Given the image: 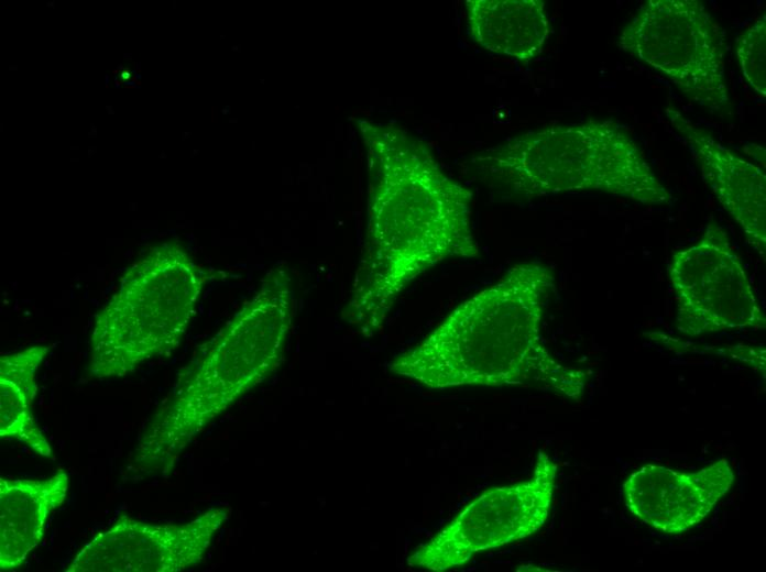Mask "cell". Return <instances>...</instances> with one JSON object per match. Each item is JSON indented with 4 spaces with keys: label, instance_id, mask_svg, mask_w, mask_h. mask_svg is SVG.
I'll return each mask as SVG.
<instances>
[{
    "label": "cell",
    "instance_id": "obj_1",
    "mask_svg": "<svg viewBox=\"0 0 766 572\" xmlns=\"http://www.w3.org/2000/svg\"><path fill=\"white\" fill-rule=\"evenodd\" d=\"M368 150V228L342 318L364 337L383 326L404 288L449 257H475L472 193L447 176L403 129L360 121Z\"/></svg>",
    "mask_w": 766,
    "mask_h": 572
},
{
    "label": "cell",
    "instance_id": "obj_2",
    "mask_svg": "<svg viewBox=\"0 0 766 572\" xmlns=\"http://www.w3.org/2000/svg\"><path fill=\"white\" fill-rule=\"evenodd\" d=\"M554 287L549 266L514 265L394 359L390 371L430 389L525 386L579 402L590 374L558 362L540 334Z\"/></svg>",
    "mask_w": 766,
    "mask_h": 572
},
{
    "label": "cell",
    "instance_id": "obj_3",
    "mask_svg": "<svg viewBox=\"0 0 766 572\" xmlns=\"http://www.w3.org/2000/svg\"><path fill=\"white\" fill-rule=\"evenodd\" d=\"M295 294L286 268H272L254 296L180 374L130 459L140 475L167 476L188 444L281 365Z\"/></svg>",
    "mask_w": 766,
    "mask_h": 572
},
{
    "label": "cell",
    "instance_id": "obj_4",
    "mask_svg": "<svg viewBox=\"0 0 766 572\" xmlns=\"http://www.w3.org/2000/svg\"><path fill=\"white\" fill-rule=\"evenodd\" d=\"M485 180L526 199L597 190L643 205H667L670 193L637 143L613 120L549 124L473 158Z\"/></svg>",
    "mask_w": 766,
    "mask_h": 572
},
{
    "label": "cell",
    "instance_id": "obj_5",
    "mask_svg": "<svg viewBox=\"0 0 766 572\" xmlns=\"http://www.w3.org/2000/svg\"><path fill=\"white\" fill-rule=\"evenodd\" d=\"M209 279V272L179 245L150 250L125 271L95 318L89 375L123 377L175 350Z\"/></svg>",
    "mask_w": 766,
    "mask_h": 572
},
{
    "label": "cell",
    "instance_id": "obj_6",
    "mask_svg": "<svg viewBox=\"0 0 766 572\" xmlns=\"http://www.w3.org/2000/svg\"><path fill=\"white\" fill-rule=\"evenodd\" d=\"M616 44L712 113H733L724 32L702 2L649 0L622 30Z\"/></svg>",
    "mask_w": 766,
    "mask_h": 572
},
{
    "label": "cell",
    "instance_id": "obj_7",
    "mask_svg": "<svg viewBox=\"0 0 766 572\" xmlns=\"http://www.w3.org/2000/svg\"><path fill=\"white\" fill-rule=\"evenodd\" d=\"M556 476L557 464L539 450L528 480L483 492L418 546L407 558L408 565L447 571L464 565L475 554L537 532L549 516Z\"/></svg>",
    "mask_w": 766,
    "mask_h": 572
},
{
    "label": "cell",
    "instance_id": "obj_8",
    "mask_svg": "<svg viewBox=\"0 0 766 572\" xmlns=\"http://www.w3.org/2000/svg\"><path fill=\"white\" fill-rule=\"evenodd\" d=\"M676 328L688 337L765 329L766 318L727 232L710 221L700 239L671 255Z\"/></svg>",
    "mask_w": 766,
    "mask_h": 572
},
{
    "label": "cell",
    "instance_id": "obj_9",
    "mask_svg": "<svg viewBox=\"0 0 766 572\" xmlns=\"http://www.w3.org/2000/svg\"><path fill=\"white\" fill-rule=\"evenodd\" d=\"M230 507H214L185 524L152 525L121 515L98 532L67 565V572H179L196 566Z\"/></svg>",
    "mask_w": 766,
    "mask_h": 572
},
{
    "label": "cell",
    "instance_id": "obj_10",
    "mask_svg": "<svg viewBox=\"0 0 766 572\" xmlns=\"http://www.w3.org/2000/svg\"><path fill=\"white\" fill-rule=\"evenodd\" d=\"M734 483L725 459L696 472L647 464L623 483L627 509L637 519L664 534H682L700 524Z\"/></svg>",
    "mask_w": 766,
    "mask_h": 572
},
{
    "label": "cell",
    "instance_id": "obj_11",
    "mask_svg": "<svg viewBox=\"0 0 766 572\" xmlns=\"http://www.w3.org/2000/svg\"><path fill=\"white\" fill-rule=\"evenodd\" d=\"M671 127L685 139L701 176L746 241L765 260L766 176L759 167L719 143L674 106L665 109Z\"/></svg>",
    "mask_w": 766,
    "mask_h": 572
},
{
    "label": "cell",
    "instance_id": "obj_12",
    "mask_svg": "<svg viewBox=\"0 0 766 572\" xmlns=\"http://www.w3.org/2000/svg\"><path fill=\"white\" fill-rule=\"evenodd\" d=\"M69 487L59 470L40 480L0 479V570L22 565L41 542L50 515L63 505Z\"/></svg>",
    "mask_w": 766,
    "mask_h": 572
},
{
    "label": "cell",
    "instance_id": "obj_13",
    "mask_svg": "<svg viewBox=\"0 0 766 572\" xmlns=\"http://www.w3.org/2000/svg\"><path fill=\"white\" fill-rule=\"evenodd\" d=\"M468 30L482 47L521 62L539 55L550 33L540 0H469Z\"/></svg>",
    "mask_w": 766,
    "mask_h": 572
},
{
    "label": "cell",
    "instance_id": "obj_14",
    "mask_svg": "<svg viewBox=\"0 0 766 572\" xmlns=\"http://www.w3.org/2000/svg\"><path fill=\"white\" fill-rule=\"evenodd\" d=\"M51 348L32 345L0 358V437L18 440L48 459L53 451L34 420L32 404L37 389L35 375Z\"/></svg>",
    "mask_w": 766,
    "mask_h": 572
},
{
    "label": "cell",
    "instance_id": "obj_15",
    "mask_svg": "<svg viewBox=\"0 0 766 572\" xmlns=\"http://www.w3.org/2000/svg\"><path fill=\"white\" fill-rule=\"evenodd\" d=\"M736 57L746 82L766 97V16L759 15L736 40Z\"/></svg>",
    "mask_w": 766,
    "mask_h": 572
}]
</instances>
